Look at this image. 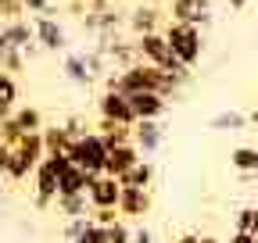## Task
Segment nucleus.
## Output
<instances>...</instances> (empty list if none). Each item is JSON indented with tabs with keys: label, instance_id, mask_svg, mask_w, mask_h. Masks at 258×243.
Masks as SVG:
<instances>
[{
	"label": "nucleus",
	"instance_id": "1",
	"mask_svg": "<svg viewBox=\"0 0 258 243\" xmlns=\"http://www.w3.org/2000/svg\"><path fill=\"white\" fill-rule=\"evenodd\" d=\"M104 89H118V93H161V97H176V82L154 68V65H144V61H137V65H129V68H115L104 75Z\"/></svg>",
	"mask_w": 258,
	"mask_h": 243
},
{
	"label": "nucleus",
	"instance_id": "2",
	"mask_svg": "<svg viewBox=\"0 0 258 243\" xmlns=\"http://www.w3.org/2000/svg\"><path fill=\"white\" fill-rule=\"evenodd\" d=\"M161 36L169 40L172 54L179 57V65L194 68L205 54V36H201V25H186V22H165L161 25Z\"/></svg>",
	"mask_w": 258,
	"mask_h": 243
},
{
	"label": "nucleus",
	"instance_id": "3",
	"mask_svg": "<svg viewBox=\"0 0 258 243\" xmlns=\"http://www.w3.org/2000/svg\"><path fill=\"white\" fill-rule=\"evenodd\" d=\"M69 165H72L69 154H47L36 165V172H32V204H36L40 211H47L57 200V179H61V172Z\"/></svg>",
	"mask_w": 258,
	"mask_h": 243
},
{
	"label": "nucleus",
	"instance_id": "4",
	"mask_svg": "<svg viewBox=\"0 0 258 243\" xmlns=\"http://www.w3.org/2000/svg\"><path fill=\"white\" fill-rule=\"evenodd\" d=\"M47 158V150H43V136L40 133H25L18 140V147H11V161H8V172L4 179L11 182H25L32 172H36V165Z\"/></svg>",
	"mask_w": 258,
	"mask_h": 243
},
{
	"label": "nucleus",
	"instance_id": "5",
	"mask_svg": "<svg viewBox=\"0 0 258 243\" xmlns=\"http://www.w3.org/2000/svg\"><path fill=\"white\" fill-rule=\"evenodd\" d=\"M104 158H108V147H104V140L97 133H86L83 140H76L69 147V161L79 165L90 175H104Z\"/></svg>",
	"mask_w": 258,
	"mask_h": 243
},
{
	"label": "nucleus",
	"instance_id": "6",
	"mask_svg": "<svg viewBox=\"0 0 258 243\" xmlns=\"http://www.w3.org/2000/svg\"><path fill=\"white\" fill-rule=\"evenodd\" d=\"M32 22V36H36V47L40 50H64L69 47V33H64V25L54 18V15H36V18H29Z\"/></svg>",
	"mask_w": 258,
	"mask_h": 243
},
{
	"label": "nucleus",
	"instance_id": "7",
	"mask_svg": "<svg viewBox=\"0 0 258 243\" xmlns=\"http://www.w3.org/2000/svg\"><path fill=\"white\" fill-rule=\"evenodd\" d=\"M161 25H165V15H161L151 0L147 4H137L133 11L125 15V29L133 36H147V33H161Z\"/></svg>",
	"mask_w": 258,
	"mask_h": 243
},
{
	"label": "nucleus",
	"instance_id": "8",
	"mask_svg": "<svg viewBox=\"0 0 258 243\" xmlns=\"http://www.w3.org/2000/svg\"><path fill=\"white\" fill-rule=\"evenodd\" d=\"M169 22L208 25L212 22V0H169Z\"/></svg>",
	"mask_w": 258,
	"mask_h": 243
},
{
	"label": "nucleus",
	"instance_id": "9",
	"mask_svg": "<svg viewBox=\"0 0 258 243\" xmlns=\"http://www.w3.org/2000/svg\"><path fill=\"white\" fill-rule=\"evenodd\" d=\"M97 114L108 118V122H122V126H133V107H129V97L118 93V89H104L97 97Z\"/></svg>",
	"mask_w": 258,
	"mask_h": 243
},
{
	"label": "nucleus",
	"instance_id": "10",
	"mask_svg": "<svg viewBox=\"0 0 258 243\" xmlns=\"http://www.w3.org/2000/svg\"><path fill=\"white\" fill-rule=\"evenodd\" d=\"M8 50H22L25 57H32L40 47H36V36H32V22L25 18H15V22H4V43Z\"/></svg>",
	"mask_w": 258,
	"mask_h": 243
},
{
	"label": "nucleus",
	"instance_id": "11",
	"mask_svg": "<svg viewBox=\"0 0 258 243\" xmlns=\"http://www.w3.org/2000/svg\"><path fill=\"white\" fill-rule=\"evenodd\" d=\"M161 143H165V126L161 122H133V147L140 150L144 161L151 154H158Z\"/></svg>",
	"mask_w": 258,
	"mask_h": 243
},
{
	"label": "nucleus",
	"instance_id": "12",
	"mask_svg": "<svg viewBox=\"0 0 258 243\" xmlns=\"http://www.w3.org/2000/svg\"><path fill=\"white\" fill-rule=\"evenodd\" d=\"M118 197H122L118 179H111V175H93V179H90V186H86L90 211H93V207H118Z\"/></svg>",
	"mask_w": 258,
	"mask_h": 243
},
{
	"label": "nucleus",
	"instance_id": "13",
	"mask_svg": "<svg viewBox=\"0 0 258 243\" xmlns=\"http://www.w3.org/2000/svg\"><path fill=\"white\" fill-rule=\"evenodd\" d=\"M147 211H151V190L122 186V197H118V215H122L125 222H144Z\"/></svg>",
	"mask_w": 258,
	"mask_h": 243
},
{
	"label": "nucleus",
	"instance_id": "14",
	"mask_svg": "<svg viewBox=\"0 0 258 243\" xmlns=\"http://www.w3.org/2000/svg\"><path fill=\"white\" fill-rule=\"evenodd\" d=\"M129 107H133L137 122H161L169 111V100L161 93H129Z\"/></svg>",
	"mask_w": 258,
	"mask_h": 243
},
{
	"label": "nucleus",
	"instance_id": "15",
	"mask_svg": "<svg viewBox=\"0 0 258 243\" xmlns=\"http://www.w3.org/2000/svg\"><path fill=\"white\" fill-rule=\"evenodd\" d=\"M140 161H144V158H140V150H137L133 143H118V147L108 150V158H104V175L122 179L129 168H137Z\"/></svg>",
	"mask_w": 258,
	"mask_h": 243
},
{
	"label": "nucleus",
	"instance_id": "16",
	"mask_svg": "<svg viewBox=\"0 0 258 243\" xmlns=\"http://www.w3.org/2000/svg\"><path fill=\"white\" fill-rule=\"evenodd\" d=\"M61 72H64V79H69L72 86H83V89L97 82V75L90 72V61H86V54H83V50H69V54H64Z\"/></svg>",
	"mask_w": 258,
	"mask_h": 243
},
{
	"label": "nucleus",
	"instance_id": "17",
	"mask_svg": "<svg viewBox=\"0 0 258 243\" xmlns=\"http://www.w3.org/2000/svg\"><path fill=\"white\" fill-rule=\"evenodd\" d=\"M90 172H83L79 165H69L61 172V179H57V197H76V193H86V186H90Z\"/></svg>",
	"mask_w": 258,
	"mask_h": 243
},
{
	"label": "nucleus",
	"instance_id": "18",
	"mask_svg": "<svg viewBox=\"0 0 258 243\" xmlns=\"http://www.w3.org/2000/svg\"><path fill=\"white\" fill-rule=\"evenodd\" d=\"M93 133L104 140L108 150L118 147V143H133V126H122V122H108V118H101V122L93 126Z\"/></svg>",
	"mask_w": 258,
	"mask_h": 243
},
{
	"label": "nucleus",
	"instance_id": "19",
	"mask_svg": "<svg viewBox=\"0 0 258 243\" xmlns=\"http://www.w3.org/2000/svg\"><path fill=\"white\" fill-rule=\"evenodd\" d=\"M208 129H212V133H244V129H247V114L226 107V111H219V114L208 118Z\"/></svg>",
	"mask_w": 258,
	"mask_h": 243
},
{
	"label": "nucleus",
	"instance_id": "20",
	"mask_svg": "<svg viewBox=\"0 0 258 243\" xmlns=\"http://www.w3.org/2000/svg\"><path fill=\"white\" fill-rule=\"evenodd\" d=\"M11 118H15V126L22 133H43V114H40V107H32V104H18L11 111Z\"/></svg>",
	"mask_w": 258,
	"mask_h": 243
},
{
	"label": "nucleus",
	"instance_id": "21",
	"mask_svg": "<svg viewBox=\"0 0 258 243\" xmlns=\"http://www.w3.org/2000/svg\"><path fill=\"white\" fill-rule=\"evenodd\" d=\"M43 150L47 154H69V147H72V136L64 133V126H43Z\"/></svg>",
	"mask_w": 258,
	"mask_h": 243
},
{
	"label": "nucleus",
	"instance_id": "22",
	"mask_svg": "<svg viewBox=\"0 0 258 243\" xmlns=\"http://www.w3.org/2000/svg\"><path fill=\"white\" fill-rule=\"evenodd\" d=\"M57 204V215L69 222V218H83V215H90V200H86V193H76V197H57L54 200Z\"/></svg>",
	"mask_w": 258,
	"mask_h": 243
},
{
	"label": "nucleus",
	"instance_id": "23",
	"mask_svg": "<svg viewBox=\"0 0 258 243\" xmlns=\"http://www.w3.org/2000/svg\"><path fill=\"white\" fill-rule=\"evenodd\" d=\"M151 182H154V165L151 161H140L137 168H129L122 179H118V186H137V190H151Z\"/></svg>",
	"mask_w": 258,
	"mask_h": 243
},
{
	"label": "nucleus",
	"instance_id": "24",
	"mask_svg": "<svg viewBox=\"0 0 258 243\" xmlns=\"http://www.w3.org/2000/svg\"><path fill=\"white\" fill-rule=\"evenodd\" d=\"M233 232H244V236L258 239V204H244L233 215Z\"/></svg>",
	"mask_w": 258,
	"mask_h": 243
},
{
	"label": "nucleus",
	"instance_id": "25",
	"mask_svg": "<svg viewBox=\"0 0 258 243\" xmlns=\"http://www.w3.org/2000/svg\"><path fill=\"white\" fill-rule=\"evenodd\" d=\"M230 165H233L240 175H251L254 165H258V147H233V150H230Z\"/></svg>",
	"mask_w": 258,
	"mask_h": 243
},
{
	"label": "nucleus",
	"instance_id": "26",
	"mask_svg": "<svg viewBox=\"0 0 258 243\" xmlns=\"http://www.w3.org/2000/svg\"><path fill=\"white\" fill-rule=\"evenodd\" d=\"M0 107H18V79L8 72H0Z\"/></svg>",
	"mask_w": 258,
	"mask_h": 243
},
{
	"label": "nucleus",
	"instance_id": "27",
	"mask_svg": "<svg viewBox=\"0 0 258 243\" xmlns=\"http://www.w3.org/2000/svg\"><path fill=\"white\" fill-rule=\"evenodd\" d=\"M22 68H25V54H22V50H8V47H0V72L15 75V72H22Z\"/></svg>",
	"mask_w": 258,
	"mask_h": 243
},
{
	"label": "nucleus",
	"instance_id": "28",
	"mask_svg": "<svg viewBox=\"0 0 258 243\" xmlns=\"http://www.w3.org/2000/svg\"><path fill=\"white\" fill-rule=\"evenodd\" d=\"M133 239V225L125 218H118L115 225H104V243H129Z\"/></svg>",
	"mask_w": 258,
	"mask_h": 243
},
{
	"label": "nucleus",
	"instance_id": "29",
	"mask_svg": "<svg viewBox=\"0 0 258 243\" xmlns=\"http://www.w3.org/2000/svg\"><path fill=\"white\" fill-rule=\"evenodd\" d=\"M118 218H122V215H118V207H93V211H90V222H93V225H101V229H104V225H115Z\"/></svg>",
	"mask_w": 258,
	"mask_h": 243
},
{
	"label": "nucleus",
	"instance_id": "30",
	"mask_svg": "<svg viewBox=\"0 0 258 243\" xmlns=\"http://www.w3.org/2000/svg\"><path fill=\"white\" fill-rule=\"evenodd\" d=\"M61 126H64V133H69V136H72V143H76V140H83L86 133H93V129L86 126V118H79V114H72V118H64V122H61Z\"/></svg>",
	"mask_w": 258,
	"mask_h": 243
},
{
	"label": "nucleus",
	"instance_id": "31",
	"mask_svg": "<svg viewBox=\"0 0 258 243\" xmlns=\"http://www.w3.org/2000/svg\"><path fill=\"white\" fill-rule=\"evenodd\" d=\"M86 222H90V215H83V218H69V222H64V229H61V239H64V243H76L79 232L86 229Z\"/></svg>",
	"mask_w": 258,
	"mask_h": 243
},
{
	"label": "nucleus",
	"instance_id": "32",
	"mask_svg": "<svg viewBox=\"0 0 258 243\" xmlns=\"http://www.w3.org/2000/svg\"><path fill=\"white\" fill-rule=\"evenodd\" d=\"M25 18V4L22 0H0V22H15Z\"/></svg>",
	"mask_w": 258,
	"mask_h": 243
},
{
	"label": "nucleus",
	"instance_id": "33",
	"mask_svg": "<svg viewBox=\"0 0 258 243\" xmlns=\"http://www.w3.org/2000/svg\"><path fill=\"white\" fill-rule=\"evenodd\" d=\"M25 133L15 126V118H8L4 122V126H0V143H4V147H18V140H22Z\"/></svg>",
	"mask_w": 258,
	"mask_h": 243
},
{
	"label": "nucleus",
	"instance_id": "34",
	"mask_svg": "<svg viewBox=\"0 0 258 243\" xmlns=\"http://www.w3.org/2000/svg\"><path fill=\"white\" fill-rule=\"evenodd\" d=\"M22 4H25V15H32V18H36V15H54L50 0H22Z\"/></svg>",
	"mask_w": 258,
	"mask_h": 243
},
{
	"label": "nucleus",
	"instance_id": "35",
	"mask_svg": "<svg viewBox=\"0 0 258 243\" xmlns=\"http://www.w3.org/2000/svg\"><path fill=\"white\" fill-rule=\"evenodd\" d=\"M76 243H104V229H101V225H93V222H86V229L79 232Z\"/></svg>",
	"mask_w": 258,
	"mask_h": 243
},
{
	"label": "nucleus",
	"instance_id": "36",
	"mask_svg": "<svg viewBox=\"0 0 258 243\" xmlns=\"http://www.w3.org/2000/svg\"><path fill=\"white\" fill-rule=\"evenodd\" d=\"M129 243H154V232H151L147 225H137V229H133V239H129Z\"/></svg>",
	"mask_w": 258,
	"mask_h": 243
},
{
	"label": "nucleus",
	"instance_id": "37",
	"mask_svg": "<svg viewBox=\"0 0 258 243\" xmlns=\"http://www.w3.org/2000/svg\"><path fill=\"white\" fill-rule=\"evenodd\" d=\"M8 161H11V147H4V143H0V175L8 172Z\"/></svg>",
	"mask_w": 258,
	"mask_h": 243
},
{
	"label": "nucleus",
	"instance_id": "38",
	"mask_svg": "<svg viewBox=\"0 0 258 243\" xmlns=\"http://www.w3.org/2000/svg\"><path fill=\"white\" fill-rule=\"evenodd\" d=\"M111 0H86V11H108Z\"/></svg>",
	"mask_w": 258,
	"mask_h": 243
},
{
	"label": "nucleus",
	"instance_id": "39",
	"mask_svg": "<svg viewBox=\"0 0 258 243\" xmlns=\"http://www.w3.org/2000/svg\"><path fill=\"white\" fill-rule=\"evenodd\" d=\"M230 243H258L254 236H244V232H230Z\"/></svg>",
	"mask_w": 258,
	"mask_h": 243
},
{
	"label": "nucleus",
	"instance_id": "40",
	"mask_svg": "<svg viewBox=\"0 0 258 243\" xmlns=\"http://www.w3.org/2000/svg\"><path fill=\"white\" fill-rule=\"evenodd\" d=\"M176 243H198V232H183V236H176Z\"/></svg>",
	"mask_w": 258,
	"mask_h": 243
},
{
	"label": "nucleus",
	"instance_id": "41",
	"mask_svg": "<svg viewBox=\"0 0 258 243\" xmlns=\"http://www.w3.org/2000/svg\"><path fill=\"white\" fill-rule=\"evenodd\" d=\"M247 126H251V129H258V104H254V107H251V114H247Z\"/></svg>",
	"mask_w": 258,
	"mask_h": 243
},
{
	"label": "nucleus",
	"instance_id": "42",
	"mask_svg": "<svg viewBox=\"0 0 258 243\" xmlns=\"http://www.w3.org/2000/svg\"><path fill=\"white\" fill-rule=\"evenodd\" d=\"M247 8V0H230V11H244Z\"/></svg>",
	"mask_w": 258,
	"mask_h": 243
},
{
	"label": "nucleus",
	"instance_id": "43",
	"mask_svg": "<svg viewBox=\"0 0 258 243\" xmlns=\"http://www.w3.org/2000/svg\"><path fill=\"white\" fill-rule=\"evenodd\" d=\"M8 118H11V107H0V126H4Z\"/></svg>",
	"mask_w": 258,
	"mask_h": 243
},
{
	"label": "nucleus",
	"instance_id": "44",
	"mask_svg": "<svg viewBox=\"0 0 258 243\" xmlns=\"http://www.w3.org/2000/svg\"><path fill=\"white\" fill-rule=\"evenodd\" d=\"M198 243H219L215 236H198Z\"/></svg>",
	"mask_w": 258,
	"mask_h": 243
},
{
	"label": "nucleus",
	"instance_id": "45",
	"mask_svg": "<svg viewBox=\"0 0 258 243\" xmlns=\"http://www.w3.org/2000/svg\"><path fill=\"white\" fill-rule=\"evenodd\" d=\"M0 204H4V175H0Z\"/></svg>",
	"mask_w": 258,
	"mask_h": 243
},
{
	"label": "nucleus",
	"instance_id": "46",
	"mask_svg": "<svg viewBox=\"0 0 258 243\" xmlns=\"http://www.w3.org/2000/svg\"><path fill=\"white\" fill-rule=\"evenodd\" d=\"M0 43H4V22H0Z\"/></svg>",
	"mask_w": 258,
	"mask_h": 243
},
{
	"label": "nucleus",
	"instance_id": "47",
	"mask_svg": "<svg viewBox=\"0 0 258 243\" xmlns=\"http://www.w3.org/2000/svg\"><path fill=\"white\" fill-rule=\"evenodd\" d=\"M251 179H254V182H258V165H254V172H251Z\"/></svg>",
	"mask_w": 258,
	"mask_h": 243
}]
</instances>
